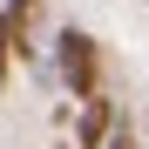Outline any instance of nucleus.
Segmentation results:
<instances>
[{
    "mask_svg": "<svg viewBox=\"0 0 149 149\" xmlns=\"http://www.w3.org/2000/svg\"><path fill=\"white\" fill-rule=\"evenodd\" d=\"M115 115H122V102H109V95H88V102H74V149H102L109 142V129H115Z\"/></svg>",
    "mask_w": 149,
    "mask_h": 149,
    "instance_id": "nucleus-2",
    "label": "nucleus"
},
{
    "mask_svg": "<svg viewBox=\"0 0 149 149\" xmlns=\"http://www.w3.org/2000/svg\"><path fill=\"white\" fill-rule=\"evenodd\" d=\"M7 74H14V27L0 20V95H7Z\"/></svg>",
    "mask_w": 149,
    "mask_h": 149,
    "instance_id": "nucleus-3",
    "label": "nucleus"
},
{
    "mask_svg": "<svg viewBox=\"0 0 149 149\" xmlns=\"http://www.w3.org/2000/svg\"><path fill=\"white\" fill-rule=\"evenodd\" d=\"M61 149H68V142H61Z\"/></svg>",
    "mask_w": 149,
    "mask_h": 149,
    "instance_id": "nucleus-5",
    "label": "nucleus"
},
{
    "mask_svg": "<svg viewBox=\"0 0 149 149\" xmlns=\"http://www.w3.org/2000/svg\"><path fill=\"white\" fill-rule=\"evenodd\" d=\"M102 149H142V142H136V129H129V115L109 129V142H102Z\"/></svg>",
    "mask_w": 149,
    "mask_h": 149,
    "instance_id": "nucleus-4",
    "label": "nucleus"
},
{
    "mask_svg": "<svg viewBox=\"0 0 149 149\" xmlns=\"http://www.w3.org/2000/svg\"><path fill=\"white\" fill-rule=\"evenodd\" d=\"M54 68H61V88L74 102H88V95H102V41L88 27H61L54 34Z\"/></svg>",
    "mask_w": 149,
    "mask_h": 149,
    "instance_id": "nucleus-1",
    "label": "nucleus"
}]
</instances>
